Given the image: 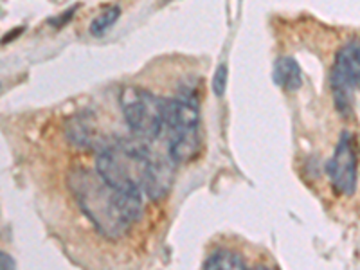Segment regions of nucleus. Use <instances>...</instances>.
<instances>
[{"label":"nucleus","mask_w":360,"mask_h":270,"mask_svg":"<svg viewBox=\"0 0 360 270\" xmlns=\"http://www.w3.org/2000/svg\"><path fill=\"white\" fill-rule=\"evenodd\" d=\"M96 172L112 188L146 193L153 198L164 197L172 180V169L153 162L146 148L134 143H117L103 150L96 162Z\"/></svg>","instance_id":"f257e3e1"},{"label":"nucleus","mask_w":360,"mask_h":270,"mask_svg":"<svg viewBox=\"0 0 360 270\" xmlns=\"http://www.w3.org/2000/svg\"><path fill=\"white\" fill-rule=\"evenodd\" d=\"M78 200L103 234L117 236L139 218L143 193L121 191L107 184L101 176L94 180L92 176H85L79 179Z\"/></svg>","instance_id":"f03ea898"},{"label":"nucleus","mask_w":360,"mask_h":270,"mask_svg":"<svg viewBox=\"0 0 360 270\" xmlns=\"http://www.w3.org/2000/svg\"><path fill=\"white\" fill-rule=\"evenodd\" d=\"M123 99V114L130 130L141 139H155L164 127L166 99L157 98L144 90H134L131 96H124Z\"/></svg>","instance_id":"7ed1b4c3"},{"label":"nucleus","mask_w":360,"mask_h":270,"mask_svg":"<svg viewBox=\"0 0 360 270\" xmlns=\"http://www.w3.org/2000/svg\"><path fill=\"white\" fill-rule=\"evenodd\" d=\"M332 89L340 112L349 110V92L360 89V41H349L337 53Z\"/></svg>","instance_id":"20e7f679"},{"label":"nucleus","mask_w":360,"mask_h":270,"mask_svg":"<svg viewBox=\"0 0 360 270\" xmlns=\"http://www.w3.org/2000/svg\"><path fill=\"white\" fill-rule=\"evenodd\" d=\"M326 172L332 179L333 189L352 197L356 189V153L349 131H342L340 135L335 153L326 164Z\"/></svg>","instance_id":"39448f33"},{"label":"nucleus","mask_w":360,"mask_h":270,"mask_svg":"<svg viewBox=\"0 0 360 270\" xmlns=\"http://www.w3.org/2000/svg\"><path fill=\"white\" fill-rule=\"evenodd\" d=\"M164 124H166L172 131L197 130V101H193V99L189 98L166 99V103H164Z\"/></svg>","instance_id":"423d86ee"},{"label":"nucleus","mask_w":360,"mask_h":270,"mask_svg":"<svg viewBox=\"0 0 360 270\" xmlns=\"http://www.w3.org/2000/svg\"><path fill=\"white\" fill-rule=\"evenodd\" d=\"M198 146H200L198 128L197 130L172 131V139H169V157H172L173 162H189V160L198 153Z\"/></svg>","instance_id":"0eeeda50"},{"label":"nucleus","mask_w":360,"mask_h":270,"mask_svg":"<svg viewBox=\"0 0 360 270\" xmlns=\"http://www.w3.org/2000/svg\"><path fill=\"white\" fill-rule=\"evenodd\" d=\"M274 82L285 90H297L301 86V69L294 58H281L276 62Z\"/></svg>","instance_id":"6e6552de"},{"label":"nucleus","mask_w":360,"mask_h":270,"mask_svg":"<svg viewBox=\"0 0 360 270\" xmlns=\"http://www.w3.org/2000/svg\"><path fill=\"white\" fill-rule=\"evenodd\" d=\"M204 269H227V270H243L247 269V262L236 252L231 250H218L211 258L204 262Z\"/></svg>","instance_id":"1a4fd4ad"},{"label":"nucleus","mask_w":360,"mask_h":270,"mask_svg":"<svg viewBox=\"0 0 360 270\" xmlns=\"http://www.w3.org/2000/svg\"><path fill=\"white\" fill-rule=\"evenodd\" d=\"M119 15H121V11H119L117 6L105 9V11H103L98 18H94L92 25H90V33L94 34V37H101V34L107 31V29H110L112 25L115 24V20L119 18Z\"/></svg>","instance_id":"9d476101"},{"label":"nucleus","mask_w":360,"mask_h":270,"mask_svg":"<svg viewBox=\"0 0 360 270\" xmlns=\"http://www.w3.org/2000/svg\"><path fill=\"white\" fill-rule=\"evenodd\" d=\"M225 82H227V65H220L213 78V90L217 98H221V96H224Z\"/></svg>","instance_id":"9b49d317"},{"label":"nucleus","mask_w":360,"mask_h":270,"mask_svg":"<svg viewBox=\"0 0 360 270\" xmlns=\"http://www.w3.org/2000/svg\"><path fill=\"white\" fill-rule=\"evenodd\" d=\"M0 258H2V269H8V266H9V269H15V266H17V263L13 262V259L9 258L6 252L0 254Z\"/></svg>","instance_id":"f8f14e48"}]
</instances>
